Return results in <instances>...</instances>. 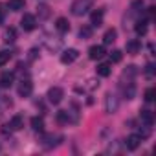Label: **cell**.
Segmentation results:
<instances>
[{"instance_id":"obj_1","label":"cell","mask_w":156,"mask_h":156,"mask_svg":"<svg viewBox=\"0 0 156 156\" xmlns=\"http://www.w3.org/2000/svg\"><path fill=\"white\" fill-rule=\"evenodd\" d=\"M90 6H92V0H73L70 9H72V13L75 17H83V15L88 13Z\"/></svg>"},{"instance_id":"obj_2","label":"cell","mask_w":156,"mask_h":156,"mask_svg":"<svg viewBox=\"0 0 156 156\" xmlns=\"http://www.w3.org/2000/svg\"><path fill=\"white\" fill-rule=\"evenodd\" d=\"M118 108H119V98L116 94L108 92L105 96V112L107 114H114V112H118Z\"/></svg>"},{"instance_id":"obj_3","label":"cell","mask_w":156,"mask_h":156,"mask_svg":"<svg viewBox=\"0 0 156 156\" xmlns=\"http://www.w3.org/2000/svg\"><path fill=\"white\" fill-rule=\"evenodd\" d=\"M62 98H64V90H62L61 87H51V88L48 90V101H50V103L59 105V103L62 101Z\"/></svg>"},{"instance_id":"obj_4","label":"cell","mask_w":156,"mask_h":156,"mask_svg":"<svg viewBox=\"0 0 156 156\" xmlns=\"http://www.w3.org/2000/svg\"><path fill=\"white\" fill-rule=\"evenodd\" d=\"M20 26H22L24 31H33L37 28V19L30 13H24V17L20 19Z\"/></svg>"},{"instance_id":"obj_5","label":"cell","mask_w":156,"mask_h":156,"mask_svg":"<svg viewBox=\"0 0 156 156\" xmlns=\"http://www.w3.org/2000/svg\"><path fill=\"white\" fill-rule=\"evenodd\" d=\"M77 57H79V51H77L75 48H68L61 53V62L62 64H72Z\"/></svg>"},{"instance_id":"obj_6","label":"cell","mask_w":156,"mask_h":156,"mask_svg":"<svg viewBox=\"0 0 156 156\" xmlns=\"http://www.w3.org/2000/svg\"><path fill=\"white\" fill-rule=\"evenodd\" d=\"M17 92H19V96H22V98H28V96H31V92H33V83H31L30 79H22V81L19 83V88H17Z\"/></svg>"},{"instance_id":"obj_7","label":"cell","mask_w":156,"mask_h":156,"mask_svg":"<svg viewBox=\"0 0 156 156\" xmlns=\"http://www.w3.org/2000/svg\"><path fill=\"white\" fill-rule=\"evenodd\" d=\"M44 46H46L48 51L55 53V51H59V50L62 48V41L57 39V37H50V39H44Z\"/></svg>"},{"instance_id":"obj_8","label":"cell","mask_w":156,"mask_h":156,"mask_svg":"<svg viewBox=\"0 0 156 156\" xmlns=\"http://www.w3.org/2000/svg\"><path fill=\"white\" fill-rule=\"evenodd\" d=\"M141 141H143V140H141V136H140V134H130V136L127 138L125 145H127V149H129V151H136V149L141 145Z\"/></svg>"},{"instance_id":"obj_9","label":"cell","mask_w":156,"mask_h":156,"mask_svg":"<svg viewBox=\"0 0 156 156\" xmlns=\"http://www.w3.org/2000/svg\"><path fill=\"white\" fill-rule=\"evenodd\" d=\"M105 53H107V51H105V48H103V46H98V44H96V46H90V50H88V57H90L92 61L103 59V57H105Z\"/></svg>"},{"instance_id":"obj_10","label":"cell","mask_w":156,"mask_h":156,"mask_svg":"<svg viewBox=\"0 0 156 156\" xmlns=\"http://www.w3.org/2000/svg\"><path fill=\"white\" fill-rule=\"evenodd\" d=\"M103 17H105L103 9H96V11L90 15V24H92L94 28H99V26L103 24Z\"/></svg>"},{"instance_id":"obj_11","label":"cell","mask_w":156,"mask_h":156,"mask_svg":"<svg viewBox=\"0 0 156 156\" xmlns=\"http://www.w3.org/2000/svg\"><path fill=\"white\" fill-rule=\"evenodd\" d=\"M125 50H127V53H130V55H136V53L141 50V42H140L138 39H130V41L127 42Z\"/></svg>"},{"instance_id":"obj_12","label":"cell","mask_w":156,"mask_h":156,"mask_svg":"<svg viewBox=\"0 0 156 156\" xmlns=\"http://www.w3.org/2000/svg\"><path fill=\"white\" fill-rule=\"evenodd\" d=\"M11 130H20L22 127H24V118L20 116V114H15L11 119H9V125H8Z\"/></svg>"},{"instance_id":"obj_13","label":"cell","mask_w":156,"mask_h":156,"mask_svg":"<svg viewBox=\"0 0 156 156\" xmlns=\"http://www.w3.org/2000/svg\"><path fill=\"white\" fill-rule=\"evenodd\" d=\"M140 118H141V121L145 123V125H149V127H152L154 125V112L152 110H141L140 112Z\"/></svg>"},{"instance_id":"obj_14","label":"cell","mask_w":156,"mask_h":156,"mask_svg":"<svg viewBox=\"0 0 156 156\" xmlns=\"http://www.w3.org/2000/svg\"><path fill=\"white\" fill-rule=\"evenodd\" d=\"M13 79H15V75L11 72H4L2 75H0V87H4V88L11 87L13 85Z\"/></svg>"},{"instance_id":"obj_15","label":"cell","mask_w":156,"mask_h":156,"mask_svg":"<svg viewBox=\"0 0 156 156\" xmlns=\"http://www.w3.org/2000/svg\"><path fill=\"white\" fill-rule=\"evenodd\" d=\"M57 138H59V136H53V134H44V136H42V147H44V149H51L53 145H57V143H59V141H55Z\"/></svg>"},{"instance_id":"obj_16","label":"cell","mask_w":156,"mask_h":156,"mask_svg":"<svg viewBox=\"0 0 156 156\" xmlns=\"http://www.w3.org/2000/svg\"><path fill=\"white\" fill-rule=\"evenodd\" d=\"M96 72H98L99 77H108V75L112 73V66H110L108 62H103V64H99V66L96 68Z\"/></svg>"},{"instance_id":"obj_17","label":"cell","mask_w":156,"mask_h":156,"mask_svg":"<svg viewBox=\"0 0 156 156\" xmlns=\"http://www.w3.org/2000/svg\"><path fill=\"white\" fill-rule=\"evenodd\" d=\"M55 28H57L61 33H66V31H70V24H68V20H66L64 17H59V19L55 20Z\"/></svg>"},{"instance_id":"obj_18","label":"cell","mask_w":156,"mask_h":156,"mask_svg":"<svg viewBox=\"0 0 156 156\" xmlns=\"http://www.w3.org/2000/svg\"><path fill=\"white\" fill-rule=\"evenodd\" d=\"M116 37H118V31H116L114 28H110V30L105 31V35H103V42H105V44H112V42L116 41Z\"/></svg>"},{"instance_id":"obj_19","label":"cell","mask_w":156,"mask_h":156,"mask_svg":"<svg viewBox=\"0 0 156 156\" xmlns=\"http://www.w3.org/2000/svg\"><path fill=\"white\" fill-rule=\"evenodd\" d=\"M31 129H33L35 132H42V130H44V119L39 118V116L31 118Z\"/></svg>"},{"instance_id":"obj_20","label":"cell","mask_w":156,"mask_h":156,"mask_svg":"<svg viewBox=\"0 0 156 156\" xmlns=\"http://www.w3.org/2000/svg\"><path fill=\"white\" fill-rule=\"evenodd\" d=\"M24 6H26L24 0H9L8 2V9H11V11H20V9H24Z\"/></svg>"},{"instance_id":"obj_21","label":"cell","mask_w":156,"mask_h":156,"mask_svg":"<svg viewBox=\"0 0 156 156\" xmlns=\"http://www.w3.org/2000/svg\"><path fill=\"white\" fill-rule=\"evenodd\" d=\"M37 15H39L41 20H46V19L50 17V8H48L46 4H41V6L37 8Z\"/></svg>"},{"instance_id":"obj_22","label":"cell","mask_w":156,"mask_h":156,"mask_svg":"<svg viewBox=\"0 0 156 156\" xmlns=\"http://www.w3.org/2000/svg\"><path fill=\"white\" fill-rule=\"evenodd\" d=\"M17 39V30L15 28H6L4 30V41L6 42H13Z\"/></svg>"},{"instance_id":"obj_23","label":"cell","mask_w":156,"mask_h":156,"mask_svg":"<svg viewBox=\"0 0 156 156\" xmlns=\"http://www.w3.org/2000/svg\"><path fill=\"white\" fill-rule=\"evenodd\" d=\"M134 30H136L138 35H145L147 33V20H138L136 26H134Z\"/></svg>"},{"instance_id":"obj_24","label":"cell","mask_w":156,"mask_h":156,"mask_svg":"<svg viewBox=\"0 0 156 156\" xmlns=\"http://www.w3.org/2000/svg\"><path fill=\"white\" fill-rule=\"evenodd\" d=\"M57 121L59 123H68L70 121V112L68 110H59L57 112Z\"/></svg>"},{"instance_id":"obj_25","label":"cell","mask_w":156,"mask_h":156,"mask_svg":"<svg viewBox=\"0 0 156 156\" xmlns=\"http://www.w3.org/2000/svg\"><path fill=\"white\" fill-rule=\"evenodd\" d=\"M79 37L85 41V39H90L92 37V28L90 26H83L81 30H79Z\"/></svg>"},{"instance_id":"obj_26","label":"cell","mask_w":156,"mask_h":156,"mask_svg":"<svg viewBox=\"0 0 156 156\" xmlns=\"http://www.w3.org/2000/svg\"><path fill=\"white\" fill-rule=\"evenodd\" d=\"M9 59H11V53H9V51H6V50L0 51V66L8 64V62H9Z\"/></svg>"},{"instance_id":"obj_27","label":"cell","mask_w":156,"mask_h":156,"mask_svg":"<svg viewBox=\"0 0 156 156\" xmlns=\"http://www.w3.org/2000/svg\"><path fill=\"white\" fill-rule=\"evenodd\" d=\"M134 94H136V88H134V85H132V83H129V85L125 87V98H127V99H132V98H134Z\"/></svg>"},{"instance_id":"obj_28","label":"cell","mask_w":156,"mask_h":156,"mask_svg":"<svg viewBox=\"0 0 156 156\" xmlns=\"http://www.w3.org/2000/svg\"><path fill=\"white\" fill-rule=\"evenodd\" d=\"M138 73V70H136V66H127V70L123 72V77H127V79H132V77Z\"/></svg>"},{"instance_id":"obj_29","label":"cell","mask_w":156,"mask_h":156,"mask_svg":"<svg viewBox=\"0 0 156 156\" xmlns=\"http://www.w3.org/2000/svg\"><path fill=\"white\" fill-rule=\"evenodd\" d=\"M154 96H156V90H154V88H147V90H145V94H143V98H145V101H147V103L154 101Z\"/></svg>"},{"instance_id":"obj_30","label":"cell","mask_w":156,"mask_h":156,"mask_svg":"<svg viewBox=\"0 0 156 156\" xmlns=\"http://www.w3.org/2000/svg\"><path fill=\"white\" fill-rule=\"evenodd\" d=\"M121 57H123V53H121L119 50H114V51L110 53V61H112V62H119Z\"/></svg>"},{"instance_id":"obj_31","label":"cell","mask_w":156,"mask_h":156,"mask_svg":"<svg viewBox=\"0 0 156 156\" xmlns=\"http://www.w3.org/2000/svg\"><path fill=\"white\" fill-rule=\"evenodd\" d=\"M145 75L149 77V79H152V77H154V66H152V64H149V66L145 68Z\"/></svg>"},{"instance_id":"obj_32","label":"cell","mask_w":156,"mask_h":156,"mask_svg":"<svg viewBox=\"0 0 156 156\" xmlns=\"http://www.w3.org/2000/svg\"><path fill=\"white\" fill-rule=\"evenodd\" d=\"M87 83H88V85H87V87H88V88H90V90H94V88H98V87H99V83H96V81H94V79H88V81H87Z\"/></svg>"},{"instance_id":"obj_33","label":"cell","mask_w":156,"mask_h":156,"mask_svg":"<svg viewBox=\"0 0 156 156\" xmlns=\"http://www.w3.org/2000/svg\"><path fill=\"white\" fill-rule=\"evenodd\" d=\"M4 17H6V9H4L2 4H0V20H4Z\"/></svg>"},{"instance_id":"obj_34","label":"cell","mask_w":156,"mask_h":156,"mask_svg":"<svg viewBox=\"0 0 156 156\" xmlns=\"http://www.w3.org/2000/svg\"><path fill=\"white\" fill-rule=\"evenodd\" d=\"M35 57H37V50H31L30 51V59H35Z\"/></svg>"}]
</instances>
